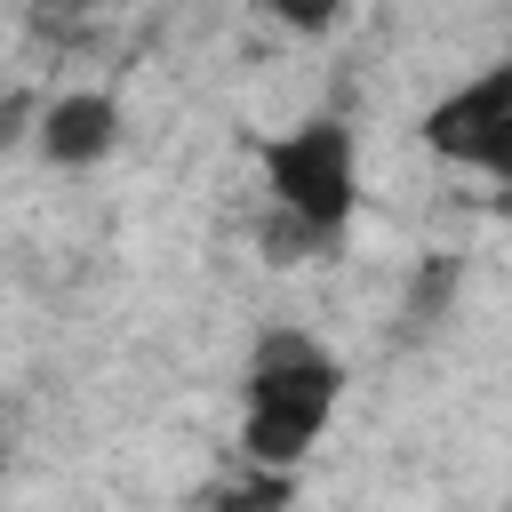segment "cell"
<instances>
[{
	"instance_id": "2",
	"label": "cell",
	"mask_w": 512,
	"mask_h": 512,
	"mask_svg": "<svg viewBox=\"0 0 512 512\" xmlns=\"http://www.w3.org/2000/svg\"><path fill=\"white\" fill-rule=\"evenodd\" d=\"M256 176H264L272 216H288V224L312 232L320 248L344 240V224H352V208H360V144H352L344 120L312 112V120L264 136V144H256Z\"/></svg>"
},
{
	"instance_id": "7",
	"label": "cell",
	"mask_w": 512,
	"mask_h": 512,
	"mask_svg": "<svg viewBox=\"0 0 512 512\" xmlns=\"http://www.w3.org/2000/svg\"><path fill=\"white\" fill-rule=\"evenodd\" d=\"M40 104H48V96H24V88H8V96H0V152L32 144V128H40Z\"/></svg>"
},
{
	"instance_id": "3",
	"label": "cell",
	"mask_w": 512,
	"mask_h": 512,
	"mask_svg": "<svg viewBox=\"0 0 512 512\" xmlns=\"http://www.w3.org/2000/svg\"><path fill=\"white\" fill-rule=\"evenodd\" d=\"M504 128H512V64H488L480 80H464L456 96H440L424 112V144L456 168H488Z\"/></svg>"
},
{
	"instance_id": "4",
	"label": "cell",
	"mask_w": 512,
	"mask_h": 512,
	"mask_svg": "<svg viewBox=\"0 0 512 512\" xmlns=\"http://www.w3.org/2000/svg\"><path fill=\"white\" fill-rule=\"evenodd\" d=\"M112 144H120V96L112 88H56L40 104L32 152L48 168H96V160H112Z\"/></svg>"
},
{
	"instance_id": "8",
	"label": "cell",
	"mask_w": 512,
	"mask_h": 512,
	"mask_svg": "<svg viewBox=\"0 0 512 512\" xmlns=\"http://www.w3.org/2000/svg\"><path fill=\"white\" fill-rule=\"evenodd\" d=\"M48 8H96V0H48Z\"/></svg>"
},
{
	"instance_id": "1",
	"label": "cell",
	"mask_w": 512,
	"mask_h": 512,
	"mask_svg": "<svg viewBox=\"0 0 512 512\" xmlns=\"http://www.w3.org/2000/svg\"><path fill=\"white\" fill-rule=\"evenodd\" d=\"M336 400H344L336 352H320L304 328H272L248 352V384H240V464L296 472L336 424Z\"/></svg>"
},
{
	"instance_id": "6",
	"label": "cell",
	"mask_w": 512,
	"mask_h": 512,
	"mask_svg": "<svg viewBox=\"0 0 512 512\" xmlns=\"http://www.w3.org/2000/svg\"><path fill=\"white\" fill-rule=\"evenodd\" d=\"M280 32H296V40H328L336 24H344V0H256Z\"/></svg>"
},
{
	"instance_id": "5",
	"label": "cell",
	"mask_w": 512,
	"mask_h": 512,
	"mask_svg": "<svg viewBox=\"0 0 512 512\" xmlns=\"http://www.w3.org/2000/svg\"><path fill=\"white\" fill-rule=\"evenodd\" d=\"M288 496H296V472L240 464L224 488H208V512H288Z\"/></svg>"
}]
</instances>
